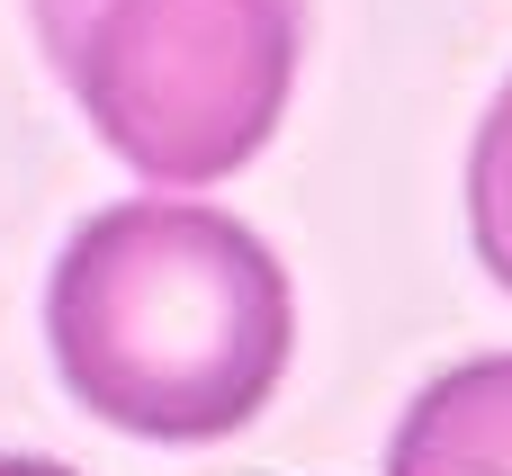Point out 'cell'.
Returning <instances> with one entry per match:
<instances>
[{"instance_id":"cell-1","label":"cell","mask_w":512,"mask_h":476,"mask_svg":"<svg viewBox=\"0 0 512 476\" xmlns=\"http://www.w3.org/2000/svg\"><path fill=\"white\" fill-rule=\"evenodd\" d=\"M297 342L279 252L207 198L99 207L45 279V351L81 414L135 441L243 432Z\"/></svg>"},{"instance_id":"cell-2","label":"cell","mask_w":512,"mask_h":476,"mask_svg":"<svg viewBox=\"0 0 512 476\" xmlns=\"http://www.w3.org/2000/svg\"><path fill=\"white\" fill-rule=\"evenodd\" d=\"M90 135L162 198L234 180L288 117L306 0H27Z\"/></svg>"},{"instance_id":"cell-3","label":"cell","mask_w":512,"mask_h":476,"mask_svg":"<svg viewBox=\"0 0 512 476\" xmlns=\"http://www.w3.org/2000/svg\"><path fill=\"white\" fill-rule=\"evenodd\" d=\"M387 476H512V351L441 369L396 414Z\"/></svg>"},{"instance_id":"cell-4","label":"cell","mask_w":512,"mask_h":476,"mask_svg":"<svg viewBox=\"0 0 512 476\" xmlns=\"http://www.w3.org/2000/svg\"><path fill=\"white\" fill-rule=\"evenodd\" d=\"M468 243L486 261V279L512 288V81L495 90V108L477 117V144H468Z\"/></svg>"},{"instance_id":"cell-5","label":"cell","mask_w":512,"mask_h":476,"mask_svg":"<svg viewBox=\"0 0 512 476\" xmlns=\"http://www.w3.org/2000/svg\"><path fill=\"white\" fill-rule=\"evenodd\" d=\"M0 476H72L63 459H27V450H0Z\"/></svg>"}]
</instances>
